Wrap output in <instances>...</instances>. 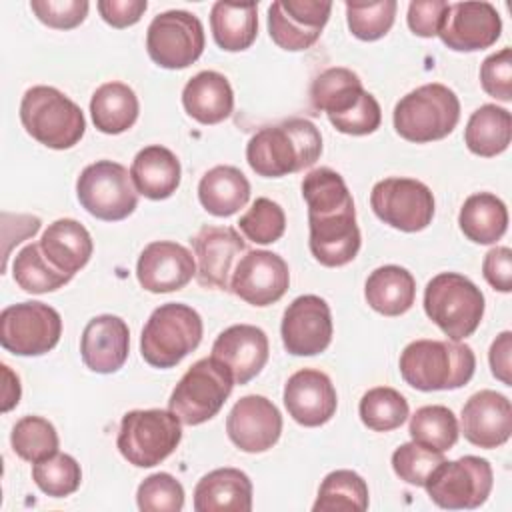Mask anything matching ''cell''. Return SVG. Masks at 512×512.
Listing matches in <instances>:
<instances>
[{
    "instance_id": "ac0fdd59",
    "label": "cell",
    "mask_w": 512,
    "mask_h": 512,
    "mask_svg": "<svg viewBox=\"0 0 512 512\" xmlns=\"http://www.w3.org/2000/svg\"><path fill=\"white\" fill-rule=\"evenodd\" d=\"M500 32L502 20L490 2H456L448 4L438 36L456 52H474L490 48Z\"/></svg>"
},
{
    "instance_id": "60d3db41",
    "label": "cell",
    "mask_w": 512,
    "mask_h": 512,
    "mask_svg": "<svg viewBox=\"0 0 512 512\" xmlns=\"http://www.w3.org/2000/svg\"><path fill=\"white\" fill-rule=\"evenodd\" d=\"M12 450L26 462H40L58 452V434L42 416L20 418L10 434Z\"/></svg>"
},
{
    "instance_id": "9a60e30c",
    "label": "cell",
    "mask_w": 512,
    "mask_h": 512,
    "mask_svg": "<svg viewBox=\"0 0 512 512\" xmlns=\"http://www.w3.org/2000/svg\"><path fill=\"white\" fill-rule=\"evenodd\" d=\"M290 284L288 264L270 250H250L242 256L230 278V292L252 306L278 302Z\"/></svg>"
},
{
    "instance_id": "6da1fadb",
    "label": "cell",
    "mask_w": 512,
    "mask_h": 512,
    "mask_svg": "<svg viewBox=\"0 0 512 512\" xmlns=\"http://www.w3.org/2000/svg\"><path fill=\"white\" fill-rule=\"evenodd\" d=\"M302 198L308 206L312 256L328 268L352 262L362 238L354 200L344 178L328 166L314 168L302 180Z\"/></svg>"
},
{
    "instance_id": "c3c4849f",
    "label": "cell",
    "mask_w": 512,
    "mask_h": 512,
    "mask_svg": "<svg viewBox=\"0 0 512 512\" xmlns=\"http://www.w3.org/2000/svg\"><path fill=\"white\" fill-rule=\"evenodd\" d=\"M480 82L488 96L510 102L512 100V50L502 48L490 54L480 66Z\"/></svg>"
},
{
    "instance_id": "db71d44e",
    "label": "cell",
    "mask_w": 512,
    "mask_h": 512,
    "mask_svg": "<svg viewBox=\"0 0 512 512\" xmlns=\"http://www.w3.org/2000/svg\"><path fill=\"white\" fill-rule=\"evenodd\" d=\"M510 354H512V334L508 330H504L492 342L490 352H488V360H490V368H492L494 378H498L506 386H512Z\"/></svg>"
},
{
    "instance_id": "cb8c5ba5",
    "label": "cell",
    "mask_w": 512,
    "mask_h": 512,
    "mask_svg": "<svg viewBox=\"0 0 512 512\" xmlns=\"http://www.w3.org/2000/svg\"><path fill=\"white\" fill-rule=\"evenodd\" d=\"M268 336L252 324H234L218 334L212 344V358L222 362L234 384H246L260 374L268 362Z\"/></svg>"
},
{
    "instance_id": "44dd1931",
    "label": "cell",
    "mask_w": 512,
    "mask_h": 512,
    "mask_svg": "<svg viewBox=\"0 0 512 512\" xmlns=\"http://www.w3.org/2000/svg\"><path fill=\"white\" fill-rule=\"evenodd\" d=\"M192 276H196V260L192 252L178 242H150L138 256L136 278L148 292L162 294L180 290Z\"/></svg>"
},
{
    "instance_id": "2e32d148",
    "label": "cell",
    "mask_w": 512,
    "mask_h": 512,
    "mask_svg": "<svg viewBox=\"0 0 512 512\" xmlns=\"http://www.w3.org/2000/svg\"><path fill=\"white\" fill-rule=\"evenodd\" d=\"M330 12V2L276 0L268 8L270 38L282 50H306L320 38Z\"/></svg>"
},
{
    "instance_id": "7c38bea8",
    "label": "cell",
    "mask_w": 512,
    "mask_h": 512,
    "mask_svg": "<svg viewBox=\"0 0 512 512\" xmlns=\"http://www.w3.org/2000/svg\"><path fill=\"white\" fill-rule=\"evenodd\" d=\"M62 334L60 314L44 302H20L0 314V344L16 356H42Z\"/></svg>"
},
{
    "instance_id": "7bdbcfd3",
    "label": "cell",
    "mask_w": 512,
    "mask_h": 512,
    "mask_svg": "<svg viewBox=\"0 0 512 512\" xmlns=\"http://www.w3.org/2000/svg\"><path fill=\"white\" fill-rule=\"evenodd\" d=\"M396 0L346 2V20L352 36L358 40H378L388 34L396 16Z\"/></svg>"
},
{
    "instance_id": "ffe728a7",
    "label": "cell",
    "mask_w": 512,
    "mask_h": 512,
    "mask_svg": "<svg viewBox=\"0 0 512 512\" xmlns=\"http://www.w3.org/2000/svg\"><path fill=\"white\" fill-rule=\"evenodd\" d=\"M196 256V280L204 288L230 290L236 258L246 242L232 226H202L190 240Z\"/></svg>"
},
{
    "instance_id": "f546056e",
    "label": "cell",
    "mask_w": 512,
    "mask_h": 512,
    "mask_svg": "<svg viewBox=\"0 0 512 512\" xmlns=\"http://www.w3.org/2000/svg\"><path fill=\"white\" fill-rule=\"evenodd\" d=\"M364 296L372 310L384 316H400L414 304L416 280L406 268L386 264L366 278Z\"/></svg>"
},
{
    "instance_id": "681fc988",
    "label": "cell",
    "mask_w": 512,
    "mask_h": 512,
    "mask_svg": "<svg viewBox=\"0 0 512 512\" xmlns=\"http://www.w3.org/2000/svg\"><path fill=\"white\" fill-rule=\"evenodd\" d=\"M328 120L342 134L366 136V134H372L378 130V126L382 122V110H380L378 100L370 92H366L362 96V100L352 110H348L342 116L328 118Z\"/></svg>"
},
{
    "instance_id": "4316f807",
    "label": "cell",
    "mask_w": 512,
    "mask_h": 512,
    "mask_svg": "<svg viewBox=\"0 0 512 512\" xmlns=\"http://www.w3.org/2000/svg\"><path fill=\"white\" fill-rule=\"evenodd\" d=\"M180 160L160 144L142 148L130 166V178L138 194L150 200L170 198L180 186Z\"/></svg>"
},
{
    "instance_id": "d4e9b609",
    "label": "cell",
    "mask_w": 512,
    "mask_h": 512,
    "mask_svg": "<svg viewBox=\"0 0 512 512\" xmlns=\"http://www.w3.org/2000/svg\"><path fill=\"white\" fill-rule=\"evenodd\" d=\"M130 330L120 316H94L80 338V356L86 368L98 374L120 370L128 358Z\"/></svg>"
},
{
    "instance_id": "ab89813d",
    "label": "cell",
    "mask_w": 512,
    "mask_h": 512,
    "mask_svg": "<svg viewBox=\"0 0 512 512\" xmlns=\"http://www.w3.org/2000/svg\"><path fill=\"white\" fill-rule=\"evenodd\" d=\"M408 412L410 408L406 398L390 386L370 388L358 406L362 424L374 432H390L400 428L408 418Z\"/></svg>"
},
{
    "instance_id": "83f0119b",
    "label": "cell",
    "mask_w": 512,
    "mask_h": 512,
    "mask_svg": "<svg viewBox=\"0 0 512 512\" xmlns=\"http://www.w3.org/2000/svg\"><path fill=\"white\" fill-rule=\"evenodd\" d=\"M182 104L196 122L218 124L232 114L234 92L224 74L202 70L186 82Z\"/></svg>"
},
{
    "instance_id": "e0dca14e",
    "label": "cell",
    "mask_w": 512,
    "mask_h": 512,
    "mask_svg": "<svg viewBox=\"0 0 512 512\" xmlns=\"http://www.w3.org/2000/svg\"><path fill=\"white\" fill-rule=\"evenodd\" d=\"M284 348L294 356H314L332 342V314L324 298L304 294L294 298L280 326Z\"/></svg>"
},
{
    "instance_id": "4fadbf2b",
    "label": "cell",
    "mask_w": 512,
    "mask_h": 512,
    "mask_svg": "<svg viewBox=\"0 0 512 512\" xmlns=\"http://www.w3.org/2000/svg\"><path fill=\"white\" fill-rule=\"evenodd\" d=\"M146 50L152 62L168 70L194 64L204 50V26L192 12L168 10L150 22Z\"/></svg>"
},
{
    "instance_id": "b9f144b4",
    "label": "cell",
    "mask_w": 512,
    "mask_h": 512,
    "mask_svg": "<svg viewBox=\"0 0 512 512\" xmlns=\"http://www.w3.org/2000/svg\"><path fill=\"white\" fill-rule=\"evenodd\" d=\"M32 480L44 494L52 498H64L78 490L82 482V470L76 458L56 452L40 462H34Z\"/></svg>"
},
{
    "instance_id": "11a10c76",
    "label": "cell",
    "mask_w": 512,
    "mask_h": 512,
    "mask_svg": "<svg viewBox=\"0 0 512 512\" xmlns=\"http://www.w3.org/2000/svg\"><path fill=\"white\" fill-rule=\"evenodd\" d=\"M2 374H4V392H2V410L8 412L10 408H14L20 400V380L16 374H12V370L2 364Z\"/></svg>"
},
{
    "instance_id": "f5cc1de1",
    "label": "cell",
    "mask_w": 512,
    "mask_h": 512,
    "mask_svg": "<svg viewBox=\"0 0 512 512\" xmlns=\"http://www.w3.org/2000/svg\"><path fill=\"white\" fill-rule=\"evenodd\" d=\"M98 12L106 24L114 28H126L136 24L148 8L146 0H100Z\"/></svg>"
},
{
    "instance_id": "8fae6325",
    "label": "cell",
    "mask_w": 512,
    "mask_h": 512,
    "mask_svg": "<svg viewBox=\"0 0 512 512\" xmlns=\"http://www.w3.org/2000/svg\"><path fill=\"white\" fill-rule=\"evenodd\" d=\"M494 474L486 458L462 456L440 462L424 488L434 504L446 510H472L482 506L492 490Z\"/></svg>"
},
{
    "instance_id": "5b68a950",
    "label": "cell",
    "mask_w": 512,
    "mask_h": 512,
    "mask_svg": "<svg viewBox=\"0 0 512 512\" xmlns=\"http://www.w3.org/2000/svg\"><path fill=\"white\" fill-rule=\"evenodd\" d=\"M392 120L396 132L408 142L442 140L460 120V100L448 86L430 82L402 96Z\"/></svg>"
},
{
    "instance_id": "ee69618b",
    "label": "cell",
    "mask_w": 512,
    "mask_h": 512,
    "mask_svg": "<svg viewBox=\"0 0 512 512\" xmlns=\"http://www.w3.org/2000/svg\"><path fill=\"white\" fill-rule=\"evenodd\" d=\"M240 232L254 244H272L286 230V216L280 204L270 198H256L238 220Z\"/></svg>"
},
{
    "instance_id": "484cf974",
    "label": "cell",
    "mask_w": 512,
    "mask_h": 512,
    "mask_svg": "<svg viewBox=\"0 0 512 512\" xmlns=\"http://www.w3.org/2000/svg\"><path fill=\"white\" fill-rule=\"evenodd\" d=\"M196 512H250L252 482L238 468H216L194 488Z\"/></svg>"
},
{
    "instance_id": "d6986e66",
    "label": "cell",
    "mask_w": 512,
    "mask_h": 512,
    "mask_svg": "<svg viewBox=\"0 0 512 512\" xmlns=\"http://www.w3.org/2000/svg\"><path fill=\"white\" fill-rule=\"evenodd\" d=\"M228 438L242 452H266L282 434V416L272 400L258 394L240 398L226 418Z\"/></svg>"
},
{
    "instance_id": "8992f818",
    "label": "cell",
    "mask_w": 512,
    "mask_h": 512,
    "mask_svg": "<svg viewBox=\"0 0 512 512\" xmlns=\"http://www.w3.org/2000/svg\"><path fill=\"white\" fill-rule=\"evenodd\" d=\"M202 330V318L192 306L162 304L142 328L140 354L154 368H172L198 348Z\"/></svg>"
},
{
    "instance_id": "816d5d0a",
    "label": "cell",
    "mask_w": 512,
    "mask_h": 512,
    "mask_svg": "<svg viewBox=\"0 0 512 512\" xmlns=\"http://www.w3.org/2000/svg\"><path fill=\"white\" fill-rule=\"evenodd\" d=\"M482 274L494 290L510 292L512 290V250L508 246H496L488 250L482 262Z\"/></svg>"
},
{
    "instance_id": "e575fe53",
    "label": "cell",
    "mask_w": 512,
    "mask_h": 512,
    "mask_svg": "<svg viewBox=\"0 0 512 512\" xmlns=\"http://www.w3.org/2000/svg\"><path fill=\"white\" fill-rule=\"evenodd\" d=\"M366 90L362 88V80L356 72L334 66L320 72L310 86V102L314 110H322L328 118L342 116L352 110Z\"/></svg>"
},
{
    "instance_id": "9c48e42d",
    "label": "cell",
    "mask_w": 512,
    "mask_h": 512,
    "mask_svg": "<svg viewBox=\"0 0 512 512\" xmlns=\"http://www.w3.org/2000/svg\"><path fill=\"white\" fill-rule=\"evenodd\" d=\"M182 422L170 410H130L122 416L116 446L138 468H152L166 460L182 440Z\"/></svg>"
},
{
    "instance_id": "52a82bcc",
    "label": "cell",
    "mask_w": 512,
    "mask_h": 512,
    "mask_svg": "<svg viewBox=\"0 0 512 512\" xmlns=\"http://www.w3.org/2000/svg\"><path fill=\"white\" fill-rule=\"evenodd\" d=\"M424 312L450 340L460 342L480 326L484 294L470 278L458 272H440L426 284Z\"/></svg>"
},
{
    "instance_id": "f6af8a7d",
    "label": "cell",
    "mask_w": 512,
    "mask_h": 512,
    "mask_svg": "<svg viewBox=\"0 0 512 512\" xmlns=\"http://www.w3.org/2000/svg\"><path fill=\"white\" fill-rule=\"evenodd\" d=\"M142 512H180L184 506V488L168 472H156L142 480L136 492Z\"/></svg>"
},
{
    "instance_id": "603a6c76",
    "label": "cell",
    "mask_w": 512,
    "mask_h": 512,
    "mask_svg": "<svg viewBox=\"0 0 512 512\" xmlns=\"http://www.w3.org/2000/svg\"><path fill=\"white\" fill-rule=\"evenodd\" d=\"M284 406L298 424L316 428L334 416L338 398L332 380L324 372L302 368L284 384Z\"/></svg>"
},
{
    "instance_id": "f1b7e54d",
    "label": "cell",
    "mask_w": 512,
    "mask_h": 512,
    "mask_svg": "<svg viewBox=\"0 0 512 512\" xmlns=\"http://www.w3.org/2000/svg\"><path fill=\"white\" fill-rule=\"evenodd\" d=\"M44 256L62 272L76 274L92 256L94 244L90 232L74 218H60L48 224L40 238Z\"/></svg>"
},
{
    "instance_id": "ba28073f",
    "label": "cell",
    "mask_w": 512,
    "mask_h": 512,
    "mask_svg": "<svg viewBox=\"0 0 512 512\" xmlns=\"http://www.w3.org/2000/svg\"><path fill=\"white\" fill-rule=\"evenodd\" d=\"M234 388L230 370L216 358H200L194 362L174 386L168 410L182 424L198 426L214 418Z\"/></svg>"
},
{
    "instance_id": "f907efd6",
    "label": "cell",
    "mask_w": 512,
    "mask_h": 512,
    "mask_svg": "<svg viewBox=\"0 0 512 512\" xmlns=\"http://www.w3.org/2000/svg\"><path fill=\"white\" fill-rule=\"evenodd\" d=\"M448 2L444 0H414L408 6V26L420 38L438 36Z\"/></svg>"
},
{
    "instance_id": "f35d334b",
    "label": "cell",
    "mask_w": 512,
    "mask_h": 512,
    "mask_svg": "<svg viewBox=\"0 0 512 512\" xmlns=\"http://www.w3.org/2000/svg\"><path fill=\"white\" fill-rule=\"evenodd\" d=\"M408 432L414 442L434 452L450 450L460 434L454 412L442 404L418 408L410 418Z\"/></svg>"
},
{
    "instance_id": "8d00e7d4",
    "label": "cell",
    "mask_w": 512,
    "mask_h": 512,
    "mask_svg": "<svg viewBox=\"0 0 512 512\" xmlns=\"http://www.w3.org/2000/svg\"><path fill=\"white\" fill-rule=\"evenodd\" d=\"M14 282L30 294L54 292L72 280V274L58 270L42 252L40 242L24 246L12 264Z\"/></svg>"
},
{
    "instance_id": "7dc6e473",
    "label": "cell",
    "mask_w": 512,
    "mask_h": 512,
    "mask_svg": "<svg viewBox=\"0 0 512 512\" xmlns=\"http://www.w3.org/2000/svg\"><path fill=\"white\" fill-rule=\"evenodd\" d=\"M30 8L42 24L72 30L84 22L90 4L86 0H32Z\"/></svg>"
},
{
    "instance_id": "d590c367",
    "label": "cell",
    "mask_w": 512,
    "mask_h": 512,
    "mask_svg": "<svg viewBox=\"0 0 512 512\" xmlns=\"http://www.w3.org/2000/svg\"><path fill=\"white\" fill-rule=\"evenodd\" d=\"M512 138V116L506 108L484 104L472 112L464 130V142L476 156L502 154Z\"/></svg>"
},
{
    "instance_id": "836d02e7",
    "label": "cell",
    "mask_w": 512,
    "mask_h": 512,
    "mask_svg": "<svg viewBox=\"0 0 512 512\" xmlns=\"http://www.w3.org/2000/svg\"><path fill=\"white\" fill-rule=\"evenodd\" d=\"M138 98L124 82H106L92 94L90 116L94 126L104 134H122L138 118Z\"/></svg>"
},
{
    "instance_id": "7a4b0ae2",
    "label": "cell",
    "mask_w": 512,
    "mask_h": 512,
    "mask_svg": "<svg viewBox=\"0 0 512 512\" xmlns=\"http://www.w3.org/2000/svg\"><path fill=\"white\" fill-rule=\"evenodd\" d=\"M322 154L320 130L306 118L264 126L246 144L250 168L264 178H280L310 168Z\"/></svg>"
},
{
    "instance_id": "7402d4cb",
    "label": "cell",
    "mask_w": 512,
    "mask_h": 512,
    "mask_svg": "<svg viewBox=\"0 0 512 512\" xmlns=\"http://www.w3.org/2000/svg\"><path fill=\"white\" fill-rule=\"evenodd\" d=\"M460 424L470 444L486 450L498 448L506 444L512 434L510 400L496 390H480L462 406Z\"/></svg>"
},
{
    "instance_id": "74e56055",
    "label": "cell",
    "mask_w": 512,
    "mask_h": 512,
    "mask_svg": "<svg viewBox=\"0 0 512 512\" xmlns=\"http://www.w3.org/2000/svg\"><path fill=\"white\" fill-rule=\"evenodd\" d=\"M368 508V486L364 478L352 470L330 472L320 488L312 506L314 512H364Z\"/></svg>"
},
{
    "instance_id": "4dcf8cb0",
    "label": "cell",
    "mask_w": 512,
    "mask_h": 512,
    "mask_svg": "<svg viewBox=\"0 0 512 512\" xmlns=\"http://www.w3.org/2000/svg\"><path fill=\"white\" fill-rule=\"evenodd\" d=\"M248 198L250 182L234 166H214L200 178L198 200L212 216H232L246 206Z\"/></svg>"
},
{
    "instance_id": "bcb514c9",
    "label": "cell",
    "mask_w": 512,
    "mask_h": 512,
    "mask_svg": "<svg viewBox=\"0 0 512 512\" xmlns=\"http://www.w3.org/2000/svg\"><path fill=\"white\" fill-rule=\"evenodd\" d=\"M440 462H444L442 452H434L414 440L398 446L392 454V470L412 486H424Z\"/></svg>"
},
{
    "instance_id": "277c9868",
    "label": "cell",
    "mask_w": 512,
    "mask_h": 512,
    "mask_svg": "<svg viewBox=\"0 0 512 512\" xmlns=\"http://www.w3.org/2000/svg\"><path fill=\"white\" fill-rule=\"evenodd\" d=\"M20 122L36 142L54 150L76 146L86 132L80 106L54 86H32L24 92Z\"/></svg>"
},
{
    "instance_id": "3957f363",
    "label": "cell",
    "mask_w": 512,
    "mask_h": 512,
    "mask_svg": "<svg viewBox=\"0 0 512 512\" xmlns=\"http://www.w3.org/2000/svg\"><path fill=\"white\" fill-rule=\"evenodd\" d=\"M400 374L416 390H456L476 370L472 348L456 340H414L400 354Z\"/></svg>"
},
{
    "instance_id": "1f68e13d",
    "label": "cell",
    "mask_w": 512,
    "mask_h": 512,
    "mask_svg": "<svg viewBox=\"0 0 512 512\" xmlns=\"http://www.w3.org/2000/svg\"><path fill=\"white\" fill-rule=\"evenodd\" d=\"M256 2H214L210 10V28L214 42L226 52H240L252 46L258 34Z\"/></svg>"
},
{
    "instance_id": "5bb4252c",
    "label": "cell",
    "mask_w": 512,
    "mask_h": 512,
    "mask_svg": "<svg viewBox=\"0 0 512 512\" xmlns=\"http://www.w3.org/2000/svg\"><path fill=\"white\" fill-rule=\"evenodd\" d=\"M374 214L402 232H420L434 218L432 190L414 178H384L370 194Z\"/></svg>"
},
{
    "instance_id": "d6a6232c",
    "label": "cell",
    "mask_w": 512,
    "mask_h": 512,
    "mask_svg": "<svg viewBox=\"0 0 512 512\" xmlns=\"http://www.w3.org/2000/svg\"><path fill=\"white\" fill-rule=\"evenodd\" d=\"M458 224L468 240L476 244H494L508 228L506 204L496 194L476 192L464 200Z\"/></svg>"
},
{
    "instance_id": "30bf717a",
    "label": "cell",
    "mask_w": 512,
    "mask_h": 512,
    "mask_svg": "<svg viewBox=\"0 0 512 512\" xmlns=\"http://www.w3.org/2000/svg\"><path fill=\"white\" fill-rule=\"evenodd\" d=\"M76 196L88 214L106 222L124 220L138 206L130 172L112 160L88 164L76 180Z\"/></svg>"
}]
</instances>
